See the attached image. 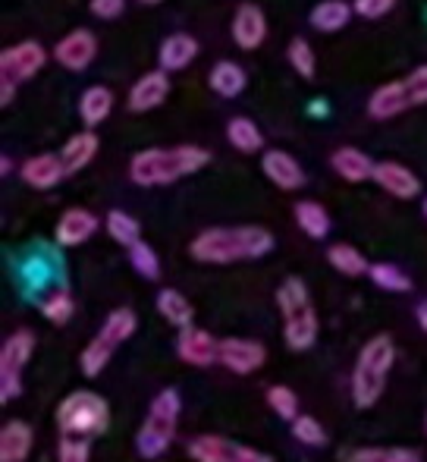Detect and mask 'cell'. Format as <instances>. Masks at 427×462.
<instances>
[{"mask_svg":"<svg viewBox=\"0 0 427 462\" xmlns=\"http://www.w3.org/2000/svg\"><path fill=\"white\" fill-rule=\"evenodd\" d=\"M274 249V236L264 226H211L192 239L189 252L204 264H232L261 258Z\"/></svg>","mask_w":427,"mask_h":462,"instance_id":"1","label":"cell"},{"mask_svg":"<svg viewBox=\"0 0 427 462\" xmlns=\"http://www.w3.org/2000/svg\"><path fill=\"white\" fill-rule=\"evenodd\" d=\"M211 164V152L198 145H177V148H148L129 161V177L135 186H170L177 180L198 173Z\"/></svg>","mask_w":427,"mask_h":462,"instance_id":"2","label":"cell"},{"mask_svg":"<svg viewBox=\"0 0 427 462\" xmlns=\"http://www.w3.org/2000/svg\"><path fill=\"white\" fill-rule=\"evenodd\" d=\"M393 359H396V349H393V340L386 334H377L374 340H368V346L359 353V362H355L352 371V396L355 406L368 409L380 400L386 387V374L393 368Z\"/></svg>","mask_w":427,"mask_h":462,"instance_id":"3","label":"cell"},{"mask_svg":"<svg viewBox=\"0 0 427 462\" xmlns=\"http://www.w3.org/2000/svg\"><path fill=\"white\" fill-rule=\"evenodd\" d=\"M277 302L283 311V334H286V346L302 353L318 340V311H314L308 290L299 277H289L277 292Z\"/></svg>","mask_w":427,"mask_h":462,"instance_id":"4","label":"cell"},{"mask_svg":"<svg viewBox=\"0 0 427 462\" xmlns=\"http://www.w3.org/2000/svg\"><path fill=\"white\" fill-rule=\"evenodd\" d=\"M177 425H179V393L177 390H164V393L154 396L145 425L139 431V440H135L141 457L158 459L173 444V438H177Z\"/></svg>","mask_w":427,"mask_h":462,"instance_id":"5","label":"cell"},{"mask_svg":"<svg viewBox=\"0 0 427 462\" xmlns=\"http://www.w3.org/2000/svg\"><path fill=\"white\" fill-rule=\"evenodd\" d=\"M107 402L101 396L88 393V390H76L57 406V425L63 434H76V438H95L107 428Z\"/></svg>","mask_w":427,"mask_h":462,"instance_id":"6","label":"cell"},{"mask_svg":"<svg viewBox=\"0 0 427 462\" xmlns=\"http://www.w3.org/2000/svg\"><path fill=\"white\" fill-rule=\"evenodd\" d=\"M132 334H135L132 309L110 311L104 328L98 330V337H95V340L86 346V353H82V371H86L88 377H98L110 362V356H114V349L120 346L123 340H129Z\"/></svg>","mask_w":427,"mask_h":462,"instance_id":"7","label":"cell"},{"mask_svg":"<svg viewBox=\"0 0 427 462\" xmlns=\"http://www.w3.org/2000/svg\"><path fill=\"white\" fill-rule=\"evenodd\" d=\"M32 349H35V337H32V330H16V334L4 343V349H0V400L4 402H10L13 396L23 393V381H19V374H23Z\"/></svg>","mask_w":427,"mask_h":462,"instance_id":"8","label":"cell"},{"mask_svg":"<svg viewBox=\"0 0 427 462\" xmlns=\"http://www.w3.org/2000/svg\"><path fill=\"white\" fill-rule=\"evenodd\" d=\"M189 457L195 462H274L268 453L232 444V440L217 438V434H202V438L192 440Z\"/></svg>","mask_w":427,"mask_h":462,"instance_id":"9","label":"cell"},{"mask_svg":"<svg viewBox=\"0 0 427 462\" xmlns=\"http://www.w3.org/2000/svg\"><path fill=\"white\" fill-rule=\"evenodd\" d=\"M48 63V51L38 42H19L16 48H6L0 54V76L13 82H25Z\"/></svg>","mask_w":427,"mask_h":462,"instance_id":"10","label":"cell"},{"mask_svg":"<svg viewBox=\"0 0 427 462\" xmlns=\"http://www.w3.org/2000/svg\"><path fill=\"white\" fill-rule=\"evenodd\" d=\"M98 57V38L92 35L88 29H73L69 35H63L54 48V60L60 67L73 69V73H82L88 69Z\"/></svg>","mask_w":427,"mask_h":462,"instance_id":"11","label":"cell"},{"mask_svg":"<svg viewBox=\"0 0 427 462\" xmlns=\"http://www.w3.org/2000/svg\"><path fill=\"white\" fill-rule=\"evenodd\" d=\"M264 359H268V349L258 340H236V337H230V340L217 343V362L223 368H230L232 374H251V371L264 365Z\"/></svg>","mask_w":427,"mask_h":462,"instance_id":"12","label":"cell"},{"mask_svg":"<svg viewBox=\"0 0 427 462\" xmlns=\"http://www.w3.org/2000/svg\"><path fill=\"white\" fill-rule=\"evenodd\" d=\"M232 42L242 51H258L268 38V16L258 4H242L232 13Z\"/></svg>","mask_w":427,"mask_h":462,"instance_id":"13","label":"cell"},{"mask_svg":"<svg viewBox=\"0 0 427 462\" xmlns=\"http://www.w3.org/2000/svg\"><path fill=\"white\" fill-rule=\"evenodd\" d=\"M261 171H264V177H268L277 189H283V192H293V189L305 186V171L299 167V161H295L293 154L280 152V148L264 152Z\"/></svg>","mask_w":427,"mask_h":462,"instance_id":"14","label":"cell"},{"mask_svg":"<svg viewBox=\"0 0 427 462\" xmlns=\"http://www.w3.org/2000/svg\"><path fill=\"white\" fill-rule=\"evenodd\" d=\"M374 183L384 189V192H390L393 199H403V201L415 199V195L422 192V180L405 164H396V161H380V164L374 167Z\"/></svg>","mask_w":427,"mask_h":462,"instance_id":"15","label":"cell"},{"mask_svg":"<svg viewBox=\"0 0 427 462\" xmlns=\"http://www.w3.org/2000/svg\"><path fill=\"white\" fill-rule=\"evenodd\" d=\"M409 107H412V97L405 79L386 82V86L374 88V95L368 97V116L371 120H393V116L405 114Z\"/></svg>","mask_w":427,"mask_h":462,"instance_id":"16","label":"cell"},{"mask_svg":"<svg viewBox=\"0 0 427 462\" xmlns=\"http://www.w3.org/2000/svg\"><path fill=\"white\" fill-rule=\"evenodd\" d=\"M170 95V79H167V69H154L145 73L129 92V110L132 114H148V110L160 107Z\"/></svg>","mask_w":427,"mask_h":462,"instance_id":"17","label":"cell"},{"mask_svg":"<svg viewBox=\"0 0 427 462\" xmlns=\"http://www.w3.org/2000/svg\"><path fill=\"white\" fill-rule=\"evenodd\" d=\"M19 177L32 189H54L63 177H69V173H67V167H63L60 154H35V158L23 161Z\"/></svg>","mask_w":427,"mask_h":462,"instance_id":"18","label":"cell"},{"mask_svg":"<svg viewBox=\"0 0 427 462\" xmlns=\"http://www.w3.org/2000/svg\"><path fill=\"white\" fill-rule=\"evenodd\" d=\"M95 230H98V217H95L92 211H86V208H69V211H63L60 220H57L54 236L60 245H82L95 236Z\"/></svg>","mask_w":427,"mask_h":462,"instance_id":"19","label":"cell"},{"mask_svg":"<svg viewBox=\"0 0 427 462\" xmlns=\"http://www.w3.org/2000/svg\"><path fill=\"white\" fill-rule=\"evenodd\" d=\"M179 359L189 362V365L198 368H208L217 362V340L208 334V330H198V328H183L179 334Z\"/></svg>","mask_w":427,"mask_h":462,"instance_id":"20","label":"cell"},{"mask_svg":"<svg viewBox=\"0 0 427 462\" xmlns=\"http://www.w3.org/2000/svg\"><path fill=\"white\" fill-rule=\"evenodd\" d=\"M198 57V42L186 32H173L160 42V51H158V60H160V69L167 73H179L186 69L192 60Z\"/></svg>","mask_w":427,"mask_h":462,"instance_id":"21","label":"cell"},{"mask_svg":"<svg viewBox=\"0 0 427 462\" xmlns=\"http://www.w3.org/2000/svg\"><path fill=\"white\" fill-rule=\"evenodd\" d=\"M330 164H333V171L340 173L346 183H365V180H374V167H377L361 148H352V145L336 148Z\"/></svg>","mask_w":427,"mask_h":462,"instance_id":"22","label":"cell"},{"mask_svg":"<svg viewBox=\"0 0 427 462\" xmlns=\"http://www.w3.org/2000/svg\"><path fill=\"white\" fill-rule=\"evenodd\" d=\"M98 135L92 133V129H86V133H76L73 139L63 145L60 158H63V167H67V173H79L82 167H88L95 161V154H98Z\"/></svg>","mask_w":427,"mask_h":462,"instance_id":"23","label":"cell"},{"mask_svg":"<svg viewBox=\"0 0 427 462\" xmlns=\"http://www.w3.org/2000/svg\"><path fill=\"white\" fill-rule=\"evenodd\" d=\"M110 110H114V92H110L107 86H92L86 88L79 97V116L82 123H86L88 129L101 126V123L110 116Z\"/></svg>","mask_w":427,"mask_h":462,"instance_id":"24","label":"cell"},{"mask_svg":"<svg viewBox=\"0 0 427 462\" xmlns=\"http://www.w3.org/2000/svg\"><path fill=\"white\" fill-rule=\"evenodd\" d=\"M32 450V428L25 421H6L0 431V462H23Z\"/></svg>","mask_w":427,"mask_h":462,"instance_id":"25","label":"cell"},{"mask_svg":"<svg viewBox=\"0 0 427 462\" xmlns=\"http://www.w3.org/2000/svg\"><path fill=\"white\" fill-rule=\"evenodd\" d=\"M352 13H355V6L346 4V0H321L308 19H312V25L318 32H327V35H333V32L346 29L349 19H352Z\"/></svg>","mask_w":427,"mask_h":462,"instance_id":"26","label":"cell"},{"mask_svg":"<svg viewBox=\"0 0 427 462\" xmlns=\"http://www.w3.org/2000/svg\"><path fill=\"white\" fill-rule=\"evenodd\" d=\"M226 139H230V145L242 154L264 152V133L258 129L255 120H249V116H232V120L226 123Z\"/></svg>","mask_w":427,"mask_h":462,"instance_id":"27","label":"cell"},{"mask_svg":"<svg viewBox=\"0 0 427 462\" xmlns=\"http://www.w3.org/2000/svg\"><path fill=\"white\" fill-rule=\"evenodd\" d=\"M245 69L239 67V63H232V60H220V63H214V69H211V76H208V86L217 92L220 97H236V95H242L245 92Z\"/></svg>","mask_w":427,"mask_h":462,"instance_id":"28","label":"cell"},{"mask_svg":"<svg viewBox=\"0 0 427 462\" xmlns=\"http://www.w3.org/2000/svg\"><path fill=\"white\" fill-rule=\"evenodd\" d=\"M158 311L170 324H177V328H189L192 318H195V311H192V302L179 290H160L158 292Z\"/></svg>","mask_w":427,"mask_h":462,"instance_id":"29","label":"cell"},{"mask_svg":"<svg viewBox=\"0 0 427 462\" xmlns=\"http://www.w3.org/2000/svg\"><path fill=\"white\" fill-rule=\"evenodd\" d=\"M295 224L312 239H323L330 233V214L323 211V205H318V201H299L295 205Z\"/></svg>","mask_w":427,"mask_h":462,"instance_id":"30","label":"cell"},{"mask_svg":"<svg viewBox=\"0 0 427 462\" xmlns=\"http://www.w3.org/2000/svg\"><path fill=\"white\" fill-rule=\"evenodd\" d=\"M327 258H330V264H333V268L340 271V274H346V277H361V274H368L365 255H361V252L355 249V245H346V243L330 245Z\"/></svg>","mask_w":427,"mask_h":462,"instance_id":"31","label":"cell"},{"mask_svg":"<svg viewBox=\"0 0 427 462\" xmlns=\"http://www.w3.org/2000/svg\"><path fill=\"white\" fill-rule=\"evenodd\" d=\"M107 233L116 239L120 245H135L141 239V226L132 214L126 211H110L107 214Z\"/></svg>","mask_w":427,"mask_h":462,"instance_id":"32","label":"cell"},{"mask_svg":"<svg viewBox=\"0 0 427 462\" xmlns=\"http://www.w3.org/2000/svg\"><path fill=\"white\" fill-rule=\"evenodd\" d=\"M368 274H371L374 283H377L380 290H386V292H409L412 290V280L405 277L396 264H386V262L371 264V268H368Z\"/></svg>","mask_w":427,"mask_h":462,"instance_id":"33","label":"cell"},{"mask_svg":"<svg viewBox=\"0 0 427 462\" xmlns=\"http://www.w3.org/2000/svg\"><path fill=\"white\" fill-rule=\"evenodd\" d=\"M286 57H289V67H293L302 79H314L318 60H314V51H312V44H308L305 38H293V42H289Z\"/></svg>","mask_w":427,"mask_h":462,"instance_id":"34","label":"cell"},{"mask_svg":"<svg viewBox=\"0 0 427 462\" xmlns=\"http://www.w3.org/2000/svg\"><path fill=\"white\" fill-rule=\"evenodd\" d=\"M129 262H132V268L139 271L145 280H158L160 277V258L154 255V249L148 243H135L129 245Z\"/></svg>","mask_w":427,"mask_h":462,"instance_id":"35","label":"cell"},{"mask_svg":"<svg viewBox=\"0 0 427 462\" xmlns=\"http://www.w3.org/2000/svg\"><path fill=\"white\" fill-rule=\"evenodd\" d=\"M41 311L50 324H67L73 318V299H69L67 290H57L41 302Z\"/></svg>","mask_w":427,"mask_h":462,"instance_id":"36","label":"cell"},{"mask_svg":"<svg viewBox=\"0 0 427 462\" xmlns=\"http://www.w3.org/2000/svg\"><path fill=\"white\" fill-rule=\"evenodd\" d=\"M293 434H295V440H299V444H305V447H323V444H327V434H323L318 419H312V415H295V419H293Z\"/></svg>","mask_w":427,"mask_h":462,"instance_id":"37","label":"cell"},{"mask_svg":"<svg viewBox=\"0 0 427 462\" xmlns=\"http://www.w3.org/2000/svg\"><path fill=\"white\" fill-rule=\"evenodd\" d=\"M268 402H270V409H274L280 419H286V421H293L295 415H299V400H295V393L289 387H270L268 390Z\"/></svg>","mask_w":427,"mask_h":462,"instance_id":"38","label":"cell"},{"mask_svg":"<svg viewBox=\"0 0 427 462\" xmlns=\"http://www.w3.org/2000/svg\"><path fill=\"white\" fill-rule=\"evenodd\" d=\"M92 457V447H88L86 438H76V434H67L57 447V459L60 462H88Z\"/></svg>","mask_w":427,"mask_h":462,"instance_id":"39","label":"cell"},{"mask_svg":"<svg viewBox=\"0 0 427 462\" xmlns=\"http://www.w3.org/2000/svg\"><path fill=\"white\" fill-rule=\"evenodd\" d=\"M405 86H409L412 107H422V104H427V63L424 67H418L415 73L405 76Z\"/></svg>","mask_w":427,"mask_h":462,"instance_id":"40","label":"cell"},{"mask_svg":"<svg viewBox=\"0 0 427 462\" xmlns=\"http://www.w3.org/2000/svg\"><path fill=\"white\" fill-rule=\"evenodd\" d=\"M355 13L359 16H365V19H380V16H386V13L396 6V0H355Z\"/></svg>","mask_w":427,"mask_h":462,"instance_id":"41","label":"cell"},{"mask_svg":"<svg viewBox=\"0 0 427 462\" xmlns=\"http://www.w3.org/2000/svg\"><path fill=\"white\" fill-rule=\"evenodd\" d=\"M92 13L98 19H116L123 10H126V0H92Z\"/></svg>","mask_w":427,"mask_h":462,"instance_id":"42","label":"cell"},{"mask_svg":"<svg viewBox=\"0 0 427 462\" xmlns=\"http://www.w3.org/2000/svg\"><path fill=\"white\" fill-rule=\"evenodd\" d=\"M384 457H386V450H355L352 457H349L346 462H384Z\"/></svg>","mask_w":427,"mask_h":462,"instance_id":"43","label":"cell"},{"mask_svg":"<svg viewBox=\"0 0 427 462\" xmlns=\"http://www.w3.org/2000/svg\"><path fill=\"white\" fill-rule=\"evenodd\" d=\"M384 462H422L415 450H386Z\"/></svg>","mask_w":427,"mask_h":462,"instance_id":"44","label":"cell"},{"mask_svg":"<svg viewBox=\"0 0 427 462\" xmlns=\"http://www.w3.org/2000/svg\"><path fill=\"white\" fill-rule=\"evenodd\" d=\"M13 92H16V82L13 79H0V104H10L13 101Z\"/></svg>","mask_w":427,"mask_h":462,"instance_id":"45","label":"cell"},{"mask_svg":"<svg viewBox=\"0 0 427 462\" xmlns=\"http://www.w3.org/2000/svg\"><path fill=\"white\" fill-rule=\"evenodd\" d=\"M415 318H418V324H422V330L427 334V302L418 305V309H415Z\"/></svg>","mask_w":427,"mask_h":462,"instance_id":"46","label":"cell"},{"mask_svg":"<svg viewBox=\"0 0 427 462\" xmlns=\"http://www.w3.org/2000/svg\"><path fill=\"white\" fill-rule=\"evenodd\" d=\"M10 158H6V154H4V161H0V171H4V173H10Z\"/></svg>","mask_w":427,"mask_h":462,"instance_id":"47","label":"cell"},{"mask_svg":"<svg viewBox=\"0 0 427 462\" xmlns=\"http://www.w3.org/2000/svg\"><path fill=\"white\" fill-rule=\"evenodd\" d=\"M139 4H145V6H158V4H164V0H139Z\"/></svg>","mask_w":427,"mask_h":462,"instance_id":"48","label":"cell"},{"mask_svg":"<svg viewBox=\"0 0 427 462\" xmlns=\"http://www.w3.org/2000/svg\"><path fill=\"white\" fill-rule=\"evenodd\" d=\"M422 211H424V217H427V195H424V205H422Z\"/></svg>","mask_w":427,"mask_h":462,"instance_id":"49","label":"cell"}]
</instances>
